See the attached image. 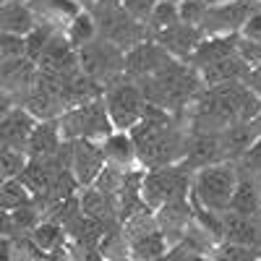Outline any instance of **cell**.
<instances>
[{
    "mask_svg": "<svg viewBox=\"0 0 261 261\" xmlns=\"http://www.w3.org/2000/svg\"><path fill=\"white\" fill-rule=\"evenodd\" d=\"M209 3H227V0H209Z\"/></svg>",
    "mask_w": 261,
    "mask_h": 261,
    "instance_id": "681fc988",
    "label": "cell"
},
{
    "mask_svg": "<svg viewBox=\"0 0 261 261\" xmlns=\"http://www.w3.org/2000/svg\"><path fill=\"white\" fill-rule=\"evenodd\" d=\"M76 60H79V71L84 76L94 79L102 86L125 76V53L120 47L110 45V42L102 39V37H97L89 45L79 47Z\"/></svg>",
    "mask_w": 261,
    "mask_h": 261,
    "instance_id": "52a82bcc",
    "label": "cell"
},
{
    "mask_svg": "<svg viewBox=\"0 0 261 261\" xmlns=\"http://www.w3.org/2000/svg\"><path fill=\"white\" fill-rule=\"evenodd\" d=\"M60 241H63V227L45 220V222H39L34 230H32V243L37 251L42 253H53L60 248Z\"/></svg>",
    "mask_w": 261,
    "mask_h": 261,
    "instance_id": "f546056e",
    "label": "cell"
},
{
    "mask_svg": "<svg viewBox=\"0 0 261 261\" xmlns=\"http://www.w3.org/2000/svg\"><path fill=\"white\" fill-rule=\"evenodd\" d=\"M154 3L157 0H120V8L134 18V21H139V24H144L146 27V21H149V16H151V8H154Z\"/></svg>",
    "mask_w": 261,
    "mask_h": 261,
    "instance_id": "f35d334b",
    "label": "cell"
},
{
    "mask_svg": "<svg viewBox=\"0 0 261 261\" xmlns=\"http://www.w3.org/2000/svg\"><path fill=\"white\" fill-rule=\"evenodd\" d=\"M45 8H47V16L55 21L58 27L63 24V29H65V24H68V21H71L76 13L84 11L79 0H47Z\"/></svg>",
    "mask_w": 261,
    "mask_h": 261,
    "instance_id": "836d02e7",
    "label": "cell"
},
{
    "mask_svg": "<svg viewBox=\"0 0 261 261\" xmlns=\"http://www.w3.org/2000/svg\"><path fill=\"white\" fill-rule=\"evenodd\" d=\"M206 6L209 3H196V0H180L178 3V13H180V21L188 27H201L204 21V13H206Z\"/></svg>",
    "mask_w": 261,
    "mask_h": 261,
    "instance_id": "8d00e7d4",
    "label": "cell"
},
{
    "mask_svg": "<svg viewBox=\"0 0 261 261\" xmlns=\"http://www.w3.org/2000/svg\"><path fill=\"white\" fill-rule=\"evenodd\" d=\"M136 84L144 92L146 105L160 107V110H165L170 115H186V110L204 89L199 73L183 60H172L160 73L146 76Z\"/></svg>",
    "mask_w": 261,
    "mask_h": 261,
    "instance_id": "7a4b0ae2",
    "label": "cell"
},
{
    "mask_svg": "<svg viewBox=\"0 0 261 261\" xmlns=\"http://www.w3.org/2000/svg\"><path fill=\"white\" fill-rule=\"evenodd\" d=\"M63 146V136H60V125L58 120H42L34 125L32 136L27 139V157L29 160H53Z\"/></svg>",
    "mask_w": 261,
    "mask_h": 261,
    "instance_id": "ac0fdd59",
    "label": "cell"
},
{
    "mask_svg": "<svg viewBox=\"0 0 261 261\" xmlns=\"http://www.w3.org/2000/svg\"><path fill=\"white\" fill-rule=\"evenodd\" d=\"M196 3H209V0H196Z\"/></svg>",
    "mask_w": 261,
    "mask_h": 261,
    "instance_id": "f907efd6",
    "label": "cell"
},
{
    "mask_svg": "<svg viewBox=\"0 0 261 261\" xmlns=\"http://www.w3.org/2000/svg\"><path fill=\"white\" fill-rule=\"evenodd\" d=\"M258 258H261V248L230 243V241L217 243V251L212 256V261H258Z\"/></svg>",
    "mask_w": 261,
    "mask_h": 261,
    "instance_id": "4dcf8cb0",
    "label": "cell"
},
{
    "mask_svg": "<svg viewBox=\"0 0 261 261\" xmlns=\"http://www.w3.org/2000/svg\"><path fill=\"white\" fill-rule=\"evenodd\" d=\"M258 139L253 123H235L225 130H220V146H222V160L225 162H238L246 151L251 149V144Z\"/></svg>",
    "mask_w": 261,
    "mask_h": 261,
    "instance_id": "ffe728a7",
    "label": "cell"
},
{
    "mask_svg": "<svg viewBox=\"0 0 261 261\" xmlns=\"http://www.w3.org/2000/svg\"><path fill=\"white\" fill-rule=\"evenodd\" d=\"M84 261H102V253L94 248V251H84Z\"/></svg>",
    "mask_w": 261,
    "mask_h": 261,
    "instance_id": "f6af8a7d",
    "label": "cell"
},
{
    "mask_svg": "<svg viewBox=\"0 0 261 261\" xmlns=\"http://www.w3.org/2000/svg\"><path fill=\"white\" fill-rule=\"evenodd\" d=\"M0 186H3V178H0Z\"/></svg>",
    "mask_w": 261,
    "mask_h": 261,
    "instance_id": "11a10c76",
    "label": "cell"
},
{
    "mask_svg": "<svg viewBox=\"0 0 261 261\" xmlns=\"http://www.w3.org/2000/svg\"><path fill=\"white\" fill-rule=\"evenodd\" d=\"M243 84L248 86V89L261 99V63L256 65V68H251L248 73H246V79H243Z\"/></svg>",
    "mask_w": 261,
    "mask_h": 261,
    "instance_id": "7bdbcfd3",
    "label": "cell"
},
{
    "mask_svg": "<svg viewBox=\"0 0 261 261\" xmlns=\"http://www.w3.org/2000/svg\"><path fill=\"white\" fill-rule=\"evenodd\" d=\"M65 230L71 232V238H73V241H76L84 251H94V248H99L105 232H107V230H113V227H107V225L99 222V220H92V217L79 214Z\"/></svg>",
    "mask_w": 261,
    "mask_h": 261,
    "instance_id": "d4e9b609",
    "label": "cell"
},
{
    "mask_svg": "<svg viewBox=\"0 0 261 261\" xmlns=\"http://www.w3.org/2000/svg\"><path fill=\"white\" fill-rule=\"evenodd\" d=\"M0 55H3V60L21 58V55H24V37L0 34Z\"/></svg>",
    "mask_w": 261,
    "mask_h": 261,
    "instance_id": "ab89813d",
    "label": "cell"
},
{
    "mask_svg": "<svg viewBox=\"0 0 261 261\" xmlns=\"http://www.w3.org/2000/svg\"><path fill=\"white\" fill-rule=\"evenodd\" d=\"M261 113V99L248 89L243 81H230L220 86H206L186 110V120L191 130H220L235 123H251Z\"/></svg>",
    "mask_w": 261,
    "mask_h": 261,
    "instance_id": "6da1fadb",
    "label": "cell"
},
{
    "mask_svg": "<svg viewBox=\"0 0 261 261\" xmlns=\"http://www.w3.org/2000/svg\"><path fill=\"white\" fill-rule=\"evenodd\" d=\"M102 105H105L107 118H110L113 130H120V134L134 130L141 123L146 107H149L144 99V92L139 89V84L125 79V76L105 86Z\"/></svg>",
    "mask_w": 261,
    "mask_h": 261,
    "instance_id": "277c9868",
    "label": "cell"
},
{
    "mask_svg": "<svg viewBox=\"0 0 261 261\" xmlns=\"http://www.w3.org/2000/svg\"><path fill=\"white\" fill-rule=\"evenodd\" d=\"M37 120L24 110L21 105H16L8 115L0 118V146H11V149H21L24 151L27 139L32 136ZM27 154V151H24Z\"/></svg>",
    "mask_w": 261,
    "mask_h": 261,
    "instance_id": "e0dca14e",
    "label": "cell"
},
{
    "mask_svg": "<svg viewBox=\"0 0 261 261\" xmlns=\"http://www.w3.org/2000/svg\"><path fill=\"white\" fill-rule=\"evenodd\" d=\"M235 55L241 58L248 68H256L261 63V45L258 42H248L243 37H235Z\"/></svg>",
    "mask_w": 261,
    "mask_h": 261,
    "instance_id": "74e56055",
    "label": "cell"
},
{
    "mask_svg": "<svg viewBox=\"0 0 261 261\" xmlns=\"http://www.w3.org/2000/svg\"><path fill=\"white\" fill-rule=\"evenodd\" d=\"M94 6H120V0H94Z\"/></svg>",
    "mask_w": 261,
    "mask_h": 261,
    "instance_id": "bcb514c9",
    "label": "cell"
},
{
    "mask_svg": "<svg viewBox=\"0 0 261 261\" xmlns=\"http://www.w3.org/2000/svg\"><path fill=\"white\" fill-rule=\"evenodd\" d=\"M222 241L261 248V217H241L222 212Z\"/></svg>",
    "mask_w": 261,
    "mask_h": 261,
    "instance_id": "d6986e66",
    "label": "cell"
},
{
    "mask_svg": "<svg viewBox=\"0 0 261 261\" xmlns=\"http://www.w3.org/2000/svg\"><path fill=\"white\" fill-rule=\"evenodd\" d=\"M235 167H238V172H243V175H253V178L261 175V136L251 144V149L246 154L235 162Z\"/></svg>",
    "mask_w": 261,
    "mask_h": 261,
    "instance_id": "d590c367",
    "label": "cell"
},
{
    "mask_svg": "<svg viewBox=\"0 0 261 261\" xmlns=\"http://www.w3.org/2000/svg\"><path fill=\"white\" fill-rule=\"evenodd\" d=\"M63 34H65V39L71 42L73 50H79V47H84V45H89V42H94V39L99 37V32H97V21H94L92 11L86 8V11L76 13L68 24H65Z\"/></svg>",
    "mask_w": 261,
    "mask_h": 261,
    "instance_id": "484cf974",
    "label": "cell"
},
{
    "mask_svg": "<svg viewBox=\"0 0 261 261\" xmlns=\"http://www.w3.org/2000/svg\"><path fill=\"white\" fill-rule=\"evenodd\" d=\"M11 217H13L18 232H32V230L42 222V212H39V204H37V201H29V204H24V206L13 209Z\"/></svg>",
    "mask_w": 261,
    "mask_h": 261,
    "instance_id": "e575fe53",
    "label": "cell"
},
{
    "mask_svg": "<svg viewBox=\"0 0 261 261\" xmlns=\"http://www.w3.org/2000/svg\"><path fill=\"white\" fill-rule=\"evenodd\" d=\"M27 162H29V157H27L21 149L0 146V178H3V180L18 178L21 172H24Z\"/></svg>",
    "mask_w": 261,
    "mask_h": 261,
    "instance_id": "1f68e13d",
    "label": "cell"
},
{
    "mask_svg": "<svg viewBox=\"0 0 261 261\" xmlns=\"http://www.w3.org/2000/svg\"><path fill=\"white\" fill-rule=\"evenodd\" d=\"M235 183H238L235 162H217V165H209V167H201L193 172L188 196L196 204H201L204 209L222 214V212H227Z\"/></svg>",
    "mask_w": 261,
    "mask_h": 261,
    "instance_id": "3957f363",
    "label": "cell"
},
{
    "mask_svg": "<svg viewBox=\"0 0 261 261\" xmlns=\"http://www.w3.org/2000/svg\"><path fill=\"white\" fill-rule=\"evenodd\" d=\"M251 68L238 58V55H230L225 60H217L212 65H204V68H199L196 73H199L201 84H204V89L206 86H220V84H230V81H243L246 73Z\"/></svg>",
    "mask_w": 261,
    "mask_h": 261,
    "instance_id": "7402d4cb",
    "label": "cell"
},
{
    "mask_svg": "<svg viewBox=\"0 0 261 261\" xmlns=\"http://www.w3.org/2000/svg\"><path fill=\"white\" fill-rule=\"evenodd\" d=\"M16 232H18V230H16V222H13L11 212H3V209H0V241L13 238Z\"/></svg>",
    "mask_w": 261,
    "mask_h": 261,
    "instance_id": "b9f144b4",
    "label": "cell"
},
{
    "mask_svg": "<svg viewBox=\"0 0 261 261\" xmlns=\"http://www.w3.org/2000/svg\"><path fill=\"white\" fill-rule=\"evenodd\" d=\"M102 167H105V154L99 141H71V172L79 188L94 186Z\"/></svg>",
    "mask_w": 261,
    "mask_h": 261,
    "instance_id": "4fadbf2b",
    "label": "cell"
},
{
    "mask_svg": "<svg viewBox=\"0 0 261 261\" xmlns=\"http://www.w3.org/2000/svg\"><path fill=\"white\" fill-rule=\"evenodd\" d=\"M191 180H193V172H188L183 165H167V167L144 170L141 201H144L146 209L157 212L160 206H165L170 201L188 199Z\"/></svg>",
    "mask_w": 261,
    "mask_h": 261,
    "instance_id": "5b68a950",
    "label": "cell"
},
{
    "mask_svg": "<svg viewBox=\"0 0 261 261\" xmlns=\"http://www.w3.org/2000/svg\"><path fill=\"white\" fill-rule=\"evenodd\" d=\"M0 60H3V55H0Z\"/></svg>",
    "mask_w": 261,
    "mask_h": 261,
    "instance_id": "9f6ffc18",
    "label": "cell"
},
{
    "mask_svg": "<svg viewBox=\"0 0 261 261\" xmlns=\"http://www.w3.org/2000/svg\"><path fill=\"white\" fill-rule=\"evenodd\" d=\"M225 162L222 160V146H220V134H206V130H191L186 141V154L180 165L188 172H196L201 167Z\"/></svg>",
    "mask_w": 261,
    "mask_h": 261,
    "instance_id": "5bb4252c",
    "label": "cell"
},
{
    "mask_svg": "<svg viewBox=\"0 0 261 261\" xmlns=\"http://www.w3.org/2000/svg\"><path fill=\"white\" fill-rule=\"evenodd\" d=\"M29 201H34L32 193H29V188L21 183L18 178L3 180V186H0V209H3V212H13V209L24 206Z\"/></svg>",
    "mask_w": 261,
    "mask_h": 261,
    "instance_id": "f1b7e54d",
    "label": "cell"
},
{
    "mask_svg": "<svg viewBox=\"0 0 261 261\" xmlns=\"http://www.w3.org/2000/svg\"><path fill=\"white\" fill-rule=\"evenodd\" d=\"M58 125H60L63 141H99L102 144L113 134V125H110V118L105 113L102 99L68 107V110L58 118Z\"/></svg>",
    "mask_w": 261,
    "mask_h": 261,
    "instance_id": "8992f818",
    "label": "cell"
},
{
    "mask_svg": "<svg viewBox=\"0 0 261 261\" xmlns=\"http://www.w3.org/2000/svg\"><path fill=\"white\" fill-rule=\"evenodd\" d=\"M37 13L27 0H3L0 3V34L27 37L37 27Z\"/></svg>",
    "mask_w": 261,
    "mask_h": 261,
    "instance_id": "2e32d148",
    "label": "cell"
},
{
    "mask_svg": "<svg viewBox=\"0 0 261 261\" xmlns=\"http://www.w3.org/2000/svg\"><path fill=\"white\" fill-rule=\"evenodd\" d=\"M256 183H258V196H261V175L256 178ZM258 217H261V209H258Z\"/></svg>",
    "mask_w": 261,
    "mask_h": 261,
    "instance_id": "c3c4849f",
    "label": "cell"
},
{
    "mask_svg": "<svg viewBox=\"0 0 261 261\" xmlns=\"http://www.w3.org/2000/svg\"><path fill=\"white\" fill-rule=\"evenodd\" d=\"M258 8L256 0H227V3H209L204 21H201V34L204 37H235L246 24V18Z\"/></svg>",
    "mask_w": 261,
    "mask_h": 261,
    "instance_id": "9c48e42d",
    "label": "cell"
},
{
    "mask_svg": "<svg viewBox=\"0 0 261 261\" xmlns=\"http://www.w3.org/2000/svg\"><path fill=\"white\" fill-rule=\"evenodd\" d=\"M258 209H261V196H258V183H256V178L238 172V183H235V188H232L227 212L241 214V217H258Z\"/></svg>",
    "mask_w": 261,
    "mask_h": 261,
    "instance_id": "44dd1931",
    "label": "cell"
},
{
    "mask_svg": "<svg viewBox=\"0 0 261 261\" xmlns=\"http://www.w3.org/2000/svg\"><path fill=\"white\" fill-rule=\"evenodd\" d=\"M37 84V65L32 60L21 58H11V60H0V92H6L11 99H16V105H21Z\"/></svg>",
    "mask_w": 261,
    "mask_h": 261,
    "instance_id": "7c38bea8",
    "label": "cell"
},
{
    "mask_svg": "<svg viewBox=\"0 0 261 261\" xmlns=\"http://www.w3.org/2000/svg\"><path fill=\"white\" fill-rule=\"evenodd\" d=\"M160 261H212V258L204 253V248L196 243V241H191L188 235H183L180 243L175 248H170Z\"/></svg>",
    "mask_w": 261,
    "mask_h": 261,
    "instance_id": "d6a6232c",
    "label": "cell"
},
{
    "mask_svg": "<svg viewBox=\"0 0 261 261\" xmlns=\"http://www.w3.org/2000/svg\"><path fill=\"white\" fill-rule=\"evenodd\" d=\"M256 3H258V8H261V0H256Z\"/></svg>",
    "mask_w": 261,
    "mask_h": 261,
    "instance_id": "f5cc1de1",
    "label": "cell"
},
{
    "mask_svg": "<svg viewBox=\"0 0 261 261\" xmlns=\"http://www.w3.org/2000/svg\"><path fill=\"white\" fill-rule=\"evenodd\" d=\"M123 261H134V258H123Z\"/></svg>",
    "mask_w": 261,
    "mask_h": 261,
    "instance_id": "db71d44e",
    "label": "cell"
},
{
    "mask_svg": "<svg viewBox=\"0 0 261 261\" xmlns=\"http://www.w3.org/2000/svg\"><path fill=\"white\" fill-rule=\"evenodd\" d=\"M94 21H97V32L102 39H107L110 45L120 47L128 53L130 47H136L139 42L149 39V32L144 24L130 18L120 6H92L89 8Z\"/></svg>",
    "mask_w": 261,
    "mask_h": 261,
    "instance_id": "ba28073f",
    "label": "cell"
},
{
    "mask_svg": "<svg viewBox=\"0 0 261 261\" xmlns=\"http://www.w3.org/2000/svg\"><path fill=\"white\" fill-rule=\"evenodd\" d=\"M180 21V13H178V3H170V0H157L154 8H151V16L146 21V32L149 37L151 34H160L170 27H175Z\"/></svg>",
    "mask_w": 261,
    "mask_h": 261,
    "instance_id": "4316f807",
    "label": "cell"
},
{
    "mask_svg": "<svg viewBox=\"0 0 261 261\" xmlns=\"http://www.w3.org/2000/svg\"><path fill=\"white\" fill-rule=\"evenodd\" d=\"M238 37H243V39H248V42H258V45H261V8H256V11L246 18V24L241 27Z\"/></svg>",
    "mask_w": 261,
    "mask_h": 261,
    "instance_id": "60d3db41",
    "label": "cell"
},
{
    "mask_svg": "<svg viewBox=\"0 0 261 261\" xmlns=\"http://www.w3.org/2000/svg\"><path fill=\"white\" fill-rule=\"evenodd\" d=\"M175 58H170L154 39H144L136 47H130L125 53V79L141 81L146 76L160 73L165 65H170Z\"/></svg>",
    "mask_w": 261,
    "mask_h": 261,
    "instance_id": "8fae6325",
    "label": "cell"
},
{
    "mask_svg": "<svg viewBox=\"0 0 261 261\" xmlns=\"http://www.w3.org/2000/svg\"><path fill=\"white\" fill-rule=\"evenodd\" d=\"M149 39H154L170 58L188 63V58L193 55L196 47H199V42L204 39V34H201V29L188 27V24H183V21H178L175 27H170V29H165L160 34H151Z\"/></svg>",
    "mask_w": 261,
    "mask_h": 261,
    "instance_id": "9a60e30c",
    "label": "cell"
},
{
    "mask_svg": "<svg viewBox=\"0 0 261 261\" xmlns=\"http://www.w3.org/2000/svg\"><path fill=\"white\" fill-rule=\"evenodd\" d=\"M37 73L42 76H55V79H63L68 81L73 76H79V60H76V50L71 47V42L65 39L63 32H55L53 39L47 42V47L39 53L37 58Z\"/></svg>",
    "mask_w": 261,
    "mask_h": 261,
    "instance_id": "30bf717a",
    "label": "cell"
},
{
    "mask_svg": "<svg viewBox=\"0 0 261 261\" xmlns=\"http://www.w3.org/2000/svg\"><path fill=\"white\" fill-rule=\"evenodd\" d=\"M55 32H60V29H55L50 21H37V27L24 37V58L32 60V63H37L39 53L47 47V42L53 39Z\"/></svg>",
    "mask_w": 261,
    "mask_h": 261,
    "instance_id": "83f0119b",
    "label": "cell"
},
{
    "mask_svg": "<svg viewBox=\"0 0 261 261\" xmlns=\"http://www.w3.org/2000/svg\"><path fill=\"white\" fill-rule=\"evenodd\" d=\"M235 37H204L199 42V47L193 50V55L188 58V65L193 71H199L204 65H212L217 60H225V58L235 55Z\"/></svg>",
    "mask_w": 261,
    "mask_h": 261,
    "instance_id": "cb8c5ba5",
    "label": "cell"
},
{
    "mask_svg": "<svg viewBox=\"0 0 261 261\" xmlns=\"http://www.w3.org/2000/svg\"><path fill=\"white\" fill-rule=\"evenodd\" d=\"M170 3H180V0H170Z\"/></svg>",
    "mask_w": 261,
    "mask_h": 261,
    "instance_id": "816d5d0a",
    "label": "cell"
},
{
    "mask_svg": "<svg viewBox=\"0 0 261 261\" xmlns=\"http://www.w3.org/2000/svg\"><path fill=\"white\" fill-rule=\"evenodd\" d=\"M102 154H105V165H113L118 170H134L136 165V146L130 134H120L113 130L110 136L102 141Z\"/></svg>",
    "mask_w": 261,
    "mask_h": 261,
    "instance_id": "603a6c76",
    "label": "cell"
},
{
    "mask_svg": "<svg viewBox=\"0 0 261 261\" xmlns=\"http://www.w3.org/2000/svg\"><path fill=\"white\" fill-rule=\"evenodd\" d=\"M27 3H29V6L34 8V6H45V3H47V0H27Z\"/></svg>",
    "mask_w": 261,
    "mask_h": 261,
    "instance_id": "7dc6e473",
    "label": "cell"
},
{
    "mask_svg": "<svg viewBox=\"0 0 261 261\" xmlns=\"http://www.w3.org/2000/svg\"><path fill=\"white\" fill-rule=\"evenodd\" d=\"M13 107H16V99H11L6 92H0V118L8 115V113L13 110Z\"/></svg>",
    "mask_w": 261,
    "mask_h": 261,
    "instance_id": "ee69618b",
    "label": "cell"
}]
</instances>
